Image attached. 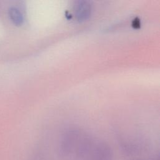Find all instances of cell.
<instances>
[{
  "label": "cell",
  "mask_w": 160,
  "mask_h": 160,
  "mask_svg": "<svg viewBox=\"0 0 160 160\" xmlns=\"http://www.w3.org/2000/svg\"><path fill=\"white\" fill-rule=\"evenodd\" d=\"M74 13L77 19L83 21L88 19L91 13V5L86 1H79L74 5Z\"/></svg>",
  "instance_id": "obj_4"
},
{
  "label": "cell",
  "mask_w": 160,
  "mask_h": 160,
  "mask_svg": "<svg viewBox=\"0 0 160 160\" xmlns=\"http://www.w3.org/2000/svg\"><path fill=\"white\" fill-rule=\"evenodd\" d=\"M92 148L93 141L91 138L88 136H81V134L75 148L77 156L83 157L91 152Z\"/></svg>",
  "instance_id": "obj_3"
},
{
  "label": "cell",
  "mask_w": 160,
  "mask_h": 160,
  "mask_svg": "<svg viewBox=\"0 0 160 160\" xmlns=\"http://www.w3.org/2000/svg\"><path fill=\"white\" fill-rule=\"evenodd\" d=\"M81 132L78 130H71L65 133L60 145L61 152L64 156L71 153L76 148Z\"/></svg>",
  "instance_id": "obj_1"
},
{
  "label": "cell",
  "mask_w": 160,
  "mask_h": 160,
  "mask_svg": "<svg viewBox=\"0 0 160 160\" xmlns=\"http://www.w3.org/2000/svg\"><path fill=\"white\" fill-rule=\"evenodd\" d=\"M8 14L11 21L16 26H20L23 23L24 16L19 9L16 7H11L9 9Z\"/></svg>",
  "instance_id": "obj_5"
},
{
  "label": "cell",
  "mask_w": 160,
  "mask_h": 160,
  "mask_svg": "<svg viewBox=\"0 0 160 160\" xmlns=\"http://www.w3.org/2000/svg\"><path fill=\"white\" fill-rule=\"evenodd\" d=\"M90 153L89 160H112L113 158L111 148L104 142H99Z\"/></svg>",
  "instance_id": "obj_2"
},
{
  "label": "cell",
  "mask_w": 160,
  "mask_h": 160,
  "mask_svg": "<svg viewBox=\"0 0 160 160\" xmlns=\"http://www.w3.org/2000/svg\"><path fill=\"white\" fill-rule=\"evenodd\" d=\"M136 160H138V159H136Z\"/></svg>",
  "instance_id": "obj_6"
}]
</instances>
